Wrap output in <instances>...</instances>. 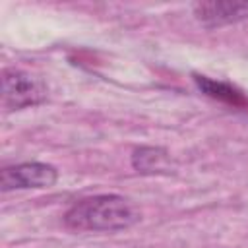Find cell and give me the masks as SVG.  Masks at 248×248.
I'll return each instance as SVG.
<instances>
[{"mask_svg": "<svg viewBox=\"0 0 248 248\" xmlns=\"http://www.w3.org/2000/svg\"><path fill=\"white\" fill-rule=\"evenodd\" d=\"M141 219L138 207L118 194H99L76 202L64 213V225L81 232L124 231Z\"/></svg>", "mask_w": 248, "mask_h": 248, "instance_id": "cell-1", "label": "cell"}, {"mask_svg": "<svg viewBox=\"0 0 248 248\" xmlns=\"http://www.w3.org/2000/svg\"><path fill=\"white\" fill-rule=\"evenodd\" d=\"M46 99V87L27 72L10 68L2 72V103L10 110L35 107Z\"/></svg>", "mask_w": 248, "mask_h": 248, "instance_id": "cell-2", "label": "cell"}, {"mask_svg": "<svg viewBox=\"0 0 248 248\" xmlns=\"http://www.w3.org/2000/svg\"><path fill=\"white\" fill-rule=\"evenodd\" d=\"M58 180V170L46 163H19L4 167L0 172V190H29V188H50Z\"/></svg>", "mask_w": 248, "mask_h": 248, "instance_id": "cell-3", "label": "cell"}, {"mask_svg": "<svg viewBox=\"0 0 248 248\" xmlns=\"http://www.w3.org/2000/svg\"><path fill=\"white\" fill-rule=\"evenodd\" d=\"M194 16L203 27H221L248 17V2H198Z\"/></svg>", "mask_w": 248, "mask_h": 248, "instance_id": "cell-4", "label": "cell"}, {"mask_svg": "<svg viewBox=\"0 0 248 248\" xmlns=\"http://www.w3.org/2000/svg\"><path fill=\"white\" fill-rule=\"evenodd\" d=\"M194 81L203 95H207L215 101H221V103H227L232 107H246L248 105V99L242 95V91H238L231 83L215 81V79H211L207 76H200V74H194Z\"/></svg>", "mask_w": 248, "mask_h": 248, "instance_id": "cell-5", "label": "cell"}, {"mask_svg": "<svg viewBox=\"0 0 248 248\" xmlns=\"http://www.w3.org/2000/svg\"><path fill=\"white\" fill-rule=\"evenodd\" d=\"M132 167L141 174L169 172L170 157L161 147H140L132 155Z\"/></svg>", "mask_w": 248, "mask_h": 248, "instance_id": "cell-6", "label": "cell"}]
</instances>
